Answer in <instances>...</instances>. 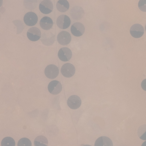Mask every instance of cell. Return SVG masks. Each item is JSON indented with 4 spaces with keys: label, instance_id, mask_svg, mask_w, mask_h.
<instances>
[{
    "label": "cell",
    "instance_id": "cell-20",
    "mask_svg": "<svg viewBox=\"0 0 146 146\" xmlns=\"http://www.w3.org/2000/svg\"><path fill=\"white\" fill-rule=\"evenodd\" d=\"M18 146H32V143L29 139L24 137L19 140Z\"/></svg>",
    "mask_w": 146,
    "mask_h": 146
},
{
    "label": "cell",
    "instance_id": "cell-21",
    "mask_svg": "<svg viewBox=\"0 0 146 146\" xmlns=\"http://www.w3.org/2000/svg\"><path fill=\"white\" fill-rule=\"evenodd\" d=\"M138 7L141 11L146 12V0H140L138 4Z\"/></svg>",
    "mask_w": 146,
    "mask_h": 146
},
{
    "label": "cell",
    "instance_id": "cell-24",
    "mask_svg": "<svg viewBox=\"0 0 146 146\" xmlns=\"http://www.w3.org/2000/svg\"><path fill=\"white\" fill-rule=\"evenodd\" d=\"M90 146V145H83V146Z\"/></svg>",
    "mask_w": 146,
    "mask_h": 146
},
{
    "label": "cell",
    "instance_id": "cell-6",
    "mask_svg": "<svg viewBox=\"0 0 146 146\" xmlns=\"http://www.w3.org/2000/svg\"><path fill=\"white\" fill-rule=\"evenodd\" d=\"M39 9L42 13L48 14L52 11L53 4L51 1L44 0L40 3Z\"/></svg>",
    "mask_w": 146,
    "mask_h": 146
},
{
    "label": "cell",
    "instance_id": "cell-12",
    "mask_svg": "<svg viewBox=\"0 0 146 146\" xmlns=\"http://www.w3.org/2000/svg\"><path fill=\"white\" fill-rule=\"evenodd\" d=\"M82 100L77 95H73L69 97L67 100V104L70 108L73 110L78 109L81 105Z\"/></svg>",
    "mask_w": 146,
    "mask_h": 146
},
{
    "label": "cell",
    "instance_id": "cell-19",
    "mask_svg": "<svg viewBox=\"0 0 146 146\" xmlns=\"http://www.w3.org/2000/svg\"><path fill=\"white\" fill-rule=\"evenodd\" d=\"M1 145V146H15L16 143L13 138L7 137L2 140Z\"/></svg>",
    "mask_w": 146,
    "mask_h": 146
},
{
    "label": "cell",
    "instance_id": "cell-3",
    "mask_svg": "<svg viewBox=\"0 0 146 146\" xmlns=\"http://www.w3.org/2000/svg\"><path fill=\"white\" fill-rule=\"evenodd\" d=\"M144 30L143 27L139 24H135L131 26L130 29L131 35L135 38H141L144 33Z\"/></svg>",
    "mask_w": 146,
    "mask_h": 146
},
{
    "label": "cell",
    "instance_id": "cell-5",
    "mask_svg": "<svg viewBox=\"0 0 146 146\" xmlns=\"http://www.w3.org/2000/svg\"><path fill=\"white\" fill-rule=\"evenodd\" d=\"M38 16L34 12H28L24 17V22L26 25L29 26L35 25L38 21Z\"/></svg>",
    "mask_w": 146,
    "mask_h": 146
},
{
    "label": "cell",
    "instance_id": "cell-14",
    "mask_svg": "<svg viewBox=\"0 0 146 146\" xmlns=\"http://www.w3.org/2000/svg\"><path fill=\"white\" fill-rule=\"evenodd\" d=\"M94 146H113V143L109 137L102 136L96 140Z\"/></svg>",
    "mask_w": 146,
    "mask_h": 146
},
{
    "label": "cell",
    "instance_id": "cell-13",
    "mask_svg": "<svg viewBox=\"0 0 146 146\" xmlns=\"http://www.w3.org/2000/svg\"><path fill=\"white\" fill-rule=\"evenodd\" d=\"M55 40L54 34L50 31L44 32L41 36L42 42L46 46H50L53 44Z\"/></svg>",
    "mask_w": 146,
    "mask_h": 146
},
{
    "label": "cell",
    "instance_id": "cell-22",
    "mask_svg": "<svg viewBox=\"0 0 146 146\" xmlns=\"http://www.w3.org/2000/svg\"><path fill=\"white\" fill-rule=\"evenodd\" d=\"M141 86L142 89L144 90V91H146V79H144V80L142 81Z\"/></svg>",
    "mask_w": 146,
    "mask_h": 146
},
{
    "label": "cell",
    "instance_id": "cell-17",
    "mask_svg": "<svg viewBox=\"0 0 146 146\" xmlns=\"http://www.w3.org/2000/svg\"><path fill=\"white\" fill-rule=\"evenodd\" d=\"M48 141L46 137L40 135L37 137L34 141L35 146H48Z\"/></svg>",
    "mask_w": 146,
    "mask_h": 146
},
{
    "label": "cell",
    "instance_id": "cell-15",
    "mask_svg": "<svg viewBox=\"0 0 146 146\" xmlns=\"http://www.w3.org/2000/svg\"><path fill=\"white\" fill-rule=\"evenodd\" d=\"M53 22L50 17L45 16L43 17L40 21L41 27L45 30H48L52 27Z\"/></svg>",
    "mask_w": 146,
    "mask_h": 146
},
{
    "label": "cell",
    "instance_id": "cell-1",
    "mask_svg": "<svg viewBox=\"0 0 146 146\" xmlns=\"http://www.w3.org/2000/svg\"><path fill=\"white\" fill-rule=\"evenodd\" d=\"M59 73L58 68L54 64L48 65L45 70V75L49 79H53L56 78L58 75Z\"/></svg>",
    "mask_w": 146,
    "mask_h": 146
},
{
    "label": "cell",
    "instance_id": "cell-7",
    "mask_svg": "<svg viewBox=\"0 0 146 146\" xmlns=\"http://www.w3.org/2000/svg\"><path fill=\"white\" fill-rule=\"evenodd\" d=\"M56 23L59 28L63 29H66L69 27L70 25V19L67 15H62L58 17Z\"/></svg>",
    "mask_w": 146,
    "mask_h": 146
},
{
    "label": "cell",
    "instance_id": "cell-16",
    "mask_svg": "<svg viewBox=\"0 0 146 146\" xmlns=\"http://www.w3.org/2000/svg\"><path fill=\"white\" fill-rule=\"evenodd\" d=\"M56 7L58 11L64 13L69 9L70 4L66 0H60L57 2Z\"/></svg>",
    "mask_w": 146,
    "mask_h": 146
},
{
    "label": "cell",
    "instance_id": "cell-23",
    "mask_svg": "<svg viewBox=\"0 0 146 146\" xmlns=\"http://www.w3.org/2000/svg\"><path fill=\"white\" fill-rule=\"evenodd\" d=\"M141 146H146V141L143 143L142 144Z\"/></svg>",
    "mask_w": 146,
    "mask_h": 146
},
{
    "label": "cell",
    "instance_id": "cell-10",
    "mask_svg": "<svg viewBox=\"0 0 146 146\" xmlns=\"http://www.w3.org/2000/svg\"><path fill=\"white\" fill-rule=\"evenodd\" d=\"M72 33L76 37L82 36L85 31V27L83 24L80 22H76L72 25L71 27Z\"/></svg>",
    "mask_w": 146,
    "mask_h": 146
},
{
    "label": "cell",
    "instance_id": "cell-4",
    "mask_svg": "<svg viewBox=\"0 0 146 146\" xmlns=\"http://www.w3.org/2000/svg\"><path fill=\"white\" fill-rule=\"evenodd\" d=\"M48 89L52 94H58L62 91V84L58 81H52L48 84Z\"/></svg>",
    "mask_w": 146,
    "mask_h": 146
},
{
    "label": "cell",
    "instance_id": "cell-8",
    "mask_svg": "<svg viewBox=\"0 0 146 146\" xmlns=\"http://www.w3.org/2000/svg\"><path fill=\"white\" fill-rule=\"evenodd\" d=\"M58 42L62 45H66L70 44L71 40L70 34L66 31H62L57 36Z\"/></svg>",
    "mask_w": 146,
    "mask_h": 146
},
{
    "label": "cell",
    "instance_id": "cell-9",
    "mask_svg": "<svg viewBox=\"0 0 146 146\" xmlns=\"http://www.w3.org/2000/svg\"><path fill=\"white\" fill-rule=\"evenodd\" d=\"M72 52L70 49L67 47H63L61 48L58 53L59 58L63 62H67L69 61L72 57Z\"/></svg>",
    "mask_w": 146,
    "mask_h": 146
},
{
    "label": "cell",
    "instance_id": "cell-18",
    "mask_svg": "<svg viewBox=\"0 0 146 146\" xmlns=\"http://www.w3.org/2000/svg\"><path fill=\"white\" fill-rule=\"evenodd\" d=\"M137 135L140 139L146 140V125H143L138 128L137 131Z\"/></svg>",
    "mask_w": 146,
    "mask_h": 146
},
{
    "label": "cell",
    "instance_id": "cell-11",
    "mask_svg": "<svg viewBox=\"0 0 146 146\" xmlns=\"http://www.w3.org/2000/svg\"><path fill=\"white\" fill-rule=\"evenodd\" d=\"M27 34V37L30 40L36 41L40 38L41 32L37 27H32L28 30Z\"/></svg>",
    "mask_w": 146,
    "mask_h": 146
},
{
    "label": "cell",
    "instance_id": "cell-25",
    "mask_svg": "<svg viewBox=\"0 0 146 146\" xmlns=\"http://www.w3.org/2000/svg\"><path fill=\"white\" fill-rule=\"evenodd\" d=\"M145 30H146V26H145Z\"/></svg>",
    "mask_w": 146,
    "mask_h": 146
},
{
    "label": "cell",
    "instance_id": "cell-2",
    "mask_svg": "<svg viewBox=\"0 0 146 146\" xmlns=\"http://www.w3.org/2000/svg\"><path fill=\"white\" fill-rule=\"evenodd\" d=\"M61 72L64 76L70 78L74 75L76 72V69L72 64H65L61 68Z\"/></svg>",
    "mask_w": 146,
    "mask_h": 146
}]
</instances>
